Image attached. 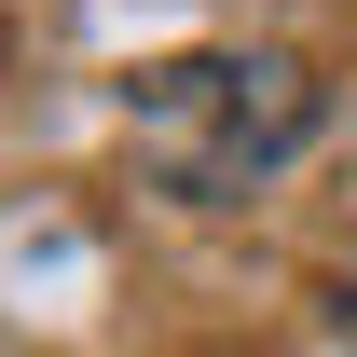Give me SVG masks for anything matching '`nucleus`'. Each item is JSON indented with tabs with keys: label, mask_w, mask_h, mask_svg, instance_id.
<instances>
[{
	"label": "nucleus",
	"mask_w": 357,
	"mask_h": 357,
	"mask_svg": "<svg viewBox=\"0 0 357 357\" xmlns=\"http://www.w3.org/2000/svg\"><path fill=\"white\" fill-rule=\"evenodd\" d=\"M316 69L303 55H151V69H124V151L151 192H178V206H248L289 151L316 137Z\"/></svg>",
	"instance_id": "f257e3e1"
}]
</instances>
